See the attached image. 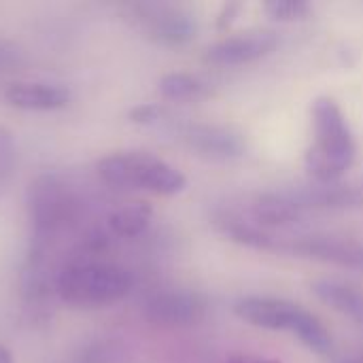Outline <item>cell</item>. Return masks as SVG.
<instances>
[{"label": "cell", "mask_w": 363, "mask_h": 363, "mask_svg": "<svg viewBox=\"0 0 363 363\" xmlns=\"http://www.w3.org/2000/svg\"><path fill=\"white\" fill-rule=\"evenodd\" d=\"M315 145L306 151L304 164L317 183H338L357 157V143L340 104L330 96H319L311 108Z\"/></svg>", "instance_id": "obj_1"}, {"label": "cell", "mask_w": 363, "mask_h": 363, "mask_svg": "<svg viewBox=\"0 0 363 363\" xmlns=\"http://www.w3.org/2000/svg\"><path fill=\"white\" fill-rule=\"evenodd\" d=\"M234 313L253 328L268 332H289L298 336V340L317 355H330L334 349L332 334L325 330V325L300 304L279 298L249 296L236 302Z\"/></svg>", "instance_id": "obj_2"}, {"label": "cell", "mask_w": 363, "mask_h": 363, "mask_svg": "<svg viewBox=\"0 0 363 363\" xmlns=\"http://www.w3.org/2000/svg\"><path fill=\"white\" fill-rule=\"evenodd\" d=\"M100 179L123 191H145L162 198L185 191L187 179L181 170L147 151L111 153L98 162Z\"/></svg>", "instance_id": "obj_3"}, {"label": "cell", "mask_w": 363, "mask_h": 363, "mask_svg": "<svg viewBox=\"0 0 363 363\" xmlns=\"http://www.w3.org/2000/svg\"><path fill=\"white\" fill-rule=\"evenodd\" d=\"M134 287L128 270L104 262H74L55 281L57 296L72 308H104L121 302Z\"/></svg>", "instance_id": "obj_4"}, {"label": "cell", "mask_w": 363, "mask_h": 363, "mask_svg": "<svg viewBox=\"0 0 363 363\" xmlns=\"http://www.w3.org/2000/svg\"><path fill=\"white\" fill-rule=\"evenodd\" d=\"M74 215V198L55 174H40L28 187V217L32 223V251L45 253L51 240Z\"/></svg>", "instance_id": "obj_5"}, {"label": "cell", "mask_w": 363, "mask_h": 363, "mask_svg": "<svg viewBox=\"0 0 363 363\" xmlns=\"http://www.w3.org/2000/svg\"><path fill=\"white\" fill-rule=\"evenodd\" d=\"M132 17L147 38L164 47L189 45L198 34V23L189 11L166 2H138L132 6Z\"/></svg>", "instance_id": "obj_6"}, {"label": "cell", "mask_w": 363, "mask_h": 363, "mask_svg": "<svg viewBox=\"0 0 363 363\" xmlns=\"http://www.w3.org/2000/svg\"><path fill=\"white\" fill-rule=\"evenodd\" d=\"M283 251L302 259H313V262L363 272V242L353 238L313 234L285 242Z\"/></svg>", "instance_id": "obj_7"}, {"label": "cell", "mask_w": 363, "mask_h": 363, "mask_svg": "<svg viewBox=\"0 0 363 363\" xmlns=\"http://www.w3.org/2000/svg\"><path fill=\"white\" fill-rule=\"evenodd\" d=\"M206 300L196 291L166 289L145 302V317L160 328H194L206 317Z\"/></svg>", "instance_id": "obj_8"}, {"label": "cell", "mask_w": 363, "mask_h": 363, "mask_svg": "<svg viewBox=\"0 0 363 363\" xmlns=\"http://www.w3.org/2000/svg\"><path fill=\"white\" fill-rule=\"evenodd\" d=\"M183 143L191 153L211 162H234L247 153V138L230 125L189 123L183 130Z\"/></svg>", "instance_id": "obj_9"}, {"label": "cell", "mask_w": 363, "mask_h": 363, "mask_svg": "<svg viewBox=\"0 0 363 363\" xmlns=\"http://www.w3.org/2000/svg\"><path fill=\"white\" fill-rule=\"evenodd\" d=\"M279 45V36L272 30H251L228 36L211 45L204 60L215 66H245L270 55Z\"/></svg>", "instance_id": "obj_10"}, {"label": "cell", "mask_w": 363, "mask_h": 363, "mask_svg": "<svg viewBox=\"0 0 363 363\" xmlns=\"http://www.w3.org/2000/svg\"><path fill=\"white\" fill-rule=\"evenodd\" d=\"M70 98L66 85L47 81H15L4 91V100L19 111H57L68 106Z\"/></svg>", "instance_id": "obj_11"}, {"label": "cell", "mask_w": 363, "mask_h": 363, "mask_svg": "<svg viewBox=\"0 0 363 363\" xmlns=\"http://www.w3.org/2000/svg\"><path fill=\"white\" fill-rule=\"evenodd\" d=\"M302 211L323 208V211H357L363 208V189L338 185V183H317L313 187H302L296 191H285Z\"/></svg>", "instance_id": "obj_12"}, {"label": "cell", "mask_w": 363, "mask_h": 363, "mask_svg": "<svg viewBox=\"0 0 363 363\" xmlns=\"http://www.w3.org/2000/svg\"><path fill=\"white\" fill-rule=\"evenodd\" d=\"M317 300L332 311L363 325V289L340 279H319L311 285Z\"/></svg>", "instance_id": "obj_13"}, {"label": "cell", "mask_w": 363, "mask_h": 363, "mask_svg": "<svg viewBox=\"0 0 363 363\" xmlns=\"http://www.w3.org/2000/svg\"><path fill=\"white\" fill-rule=\"evenodd\" d=\"M304 211L285 191L262 194L253 202V219L259 228H289L300 223Z\"/></svg>", "instance_id": "obj_14"}, {"label": "cell", "mask_w": 363, "mask_h": 363, "mask_svg": "<svg viewBox=\"0 0 363 363\" xmlns=\"http://www.w3.org/2000/svg\"><path fill=\"white\" fill-rule=\"evenodd\" d=\"M217 230L228 236L230 240L255 249V251H283L285 240L272 236L270 232H266L264 228H259L257 223H249L242 219H234V217H223L217 221Z\"/></svg>", "instance_id": "obj_15"}, {"label": "cell", "mask_w": 363, "mask_h": 363, "mask_svg": "<svg viewBox=\"0 0 363 363\" xmlns=\"http://www.w3.org/2000/svg\"><path fill=\"white\" fill-rule=\"evenodd\" d=\"M153 219V208L147 202H130L119 208H115L108 217V225L113 234L121 238H134L140 236Z\"/></svg>", "instance_id": "obj_16"}, {"label": "cell", "mask_w": 363, "mask_h": 363, "mask_svg": "<svg viewBox=\"0 0 363 363\" xmlns=\"http://www.w3.org/2000/svg\"><path fill=\"white\" fill-rule=\"evenodd\" d=\"M166 100H198L208 94V85L189 72H168L157 83Z\"/></svg>", "instance_id": "obj_17"}, {"label": "cell", "mask_w": 363, "mask_h": 363, "mask_svg": "<svg viewBox=\"0 0 363 363\" xmlns=\"http://www.w3.org/2000/svg\"><path fill=\"white\" fill-rule=\"evenodd\" d=\"M268 17L277 21H302L311 15V4L304 0H270L264 4Z\"/></svg>", "instance_id": "obj_18"}, {"label": "cell", "mask_w": 363, "mask_h": 363, "mask_svg": "<svg viewBox=\"0 0 363 363\" xmlns=\"http://www.w3.org/2000/svg\"><path fill=\"white\" fill-rule=\"evenodd\" d=\"M15 172V140L6 128H0V198L9 189Z\"/></svg>", "instance_id": "obj_19"}, {"label": "cell", "mask_w": 363, "mask_h": 363, "mask_svg": "<svg viewBox=\"0 0 363 363\" xmlns=\"http://www.w3.org/2000/svg\"><path fill=\"white\" fill-rule=\"evenodd\" d=\"M130 121L132 123H138V125H151L155 121H160L162 117V106L160 104H153V102H147V104H138L134 106L130 113H128Z\"/></svg>", "instance_id": "obj_20"}, {"label": "cell", "mask_w": 363, "mask_h": 363, "mask_svg": "<svg viewBox=\"0 0 363 363\" xmlns=\"http://www.w3.org/2000/svg\"><path fill=\"white\" fill-rule=\"evenodd\" d=\"M19 57V49L15 43L6 40V38H0V72L9 70Z\"/></svg>", "instance_id": "obj_21"}, {"label": "cell", "mask_w": 363, "mask_h": 363, "mask_svg": "<svg viewBox=\"0 0 363 363\" xmlns=\"http://www.w3.org/2000/svg\"><path fill=\"white\" fill-rule=\"evenodd\" d=\"M240 9H242L240 4H232V2L223 4V9H221V13H219V19H217V28H219V30L230 28V26L234 23V19L238 17Z\"/></svg>", "instance_id": "obj_22"}, {"label": "cell", "mask_w": 363, "mask_h": 363, "mask_svg": "<svg viewBox=\"0 0 363 363\" xmlns=\"http://www.w3.org/2000/svg\"><path fill=\"white\" fill-rule=\"evenodd\" d=\"M225 363H277L272 359H264V357H257V355H234L230 357Z\"/></svg>", "instance_id": "obj_23"}, {"label": "cell", "mask_w": 363, "mask_h": 363, "mask_svg": "<svg viewBox=\"0 0 363 363\" xmlns=\"http://www.w3.org/2000/svg\"><path fill=\"white\" fill-rule=\"evenodd\" d=\"M0 363H13V355L4 345H0Z\"/></svg>", "instance_id": "obj_24"}, {"label": "cell", "mask_w": 363, "mask_h": 363, "mask_svg": "<svg viewBox=\"0 0 363 363\" xmlns=\"http://www.w3.org/2000/svg\"><path fill=\"white\" fill-rule=\"evenodd\" d=\"M353 363H363V351L362 353H359V357H357V359H355V362Z\"/></svg>", "instance_id": "obj_25"}, {"label": "cell", "mask_w": 363, "mask_h": 363, "mask_svg": "<svg viewBox=\"0 0 363 363\" xmlns=\"http://www.w3.org/2000/svg\"><path fill=\"white\" fill-rule=\"evenodd\" d=\"M345 363H353V362H345Z\"/></svg>", "instance_id": "obj_26"}]
</instances>
